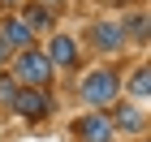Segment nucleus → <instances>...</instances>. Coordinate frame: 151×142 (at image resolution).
Returning <instances> with one entry per match:
<instances>
[{"mask_svg": "<svg viewBox=\"0 0 151 142\" xmlns=\"http://www.w3.org/2000/svg\"><path fill=\"white\" fill-rule=\"evenodd\" d=\"M78 95H82L91 108H108L112 99H121V78H116V69H112V65H99V69H91L86 78H82Z\"/></svg>", "mask_w": 151, "mask_h": 142, "instance_id": "f257e3e1", "label": "nucleus"}, {"mask_svg": "<svg viewBox=\"0 0 151 142\" xmlns=\"http://www.w3.org/2000/svg\"><path fill=\"white\" fill-rule=\"evenodd\" d=\"M9 108L13 112H17V116L22 121H47L52 116V95H47V86H17V91H13V99H9Z\"/></svg>", "mask_w": 151, "mask_h": 142, "instance_id": "f03ea898", "label": "nucleus"}, {"mask_svg": "<svg viewBox=\"0 0 151 142\" xmlns=\"http://www.w3.org/2000/svg\"><path fill=\"white\" fill-rule=\"evenodd\" d=\"M52 60L43 56V52H35V47H22L17 52V65H13V78H17V86H52Z\"/></svg>", "mask_w": 151, "mask_h": 142, "instance_id": "7ed1b4c3", "label": "nucleus"}, {"mask_svg": "<svg viewBox=\"0 0 151 142\" xmlns=\"http://www.w3.org/2000/svg\"><path fill=\"white\" fill-rule=\"evenodd\" d=\"M73 142H112V121H108L104 108L73 121Z\"/></svg>", "mask_w": 151, "mask_h": 142, "instance_id": "20e7f679", "label": "nucleus"}, {"mask_svg": "<svg viewBox=\"0 0 151 142\" xmlns=\"http://www.w3.org/2000/svg\"><path fill=\"white\" fill-rule=\"evenodd\" d=\"M112 112H108V121H112V129L121 133H142L147 129V116H142V108L134 103V99H112Z\"/></svg>", "mask_w": 151, "mask_h": 142, "instance_id": "39448f33", "label": "nucleus"}, {"mask_svg": "<svg viewBox=\"0 0 151 142\" xmlns=\"http://www.w3.org/2000/svg\"><path fill=\"white\" fill-rule=\"evenodd\" d=\"M86 43H91L95 52H121V47L129 43V35L116 22H95L91 30H86Z\"/></svg>", "mask_w": 151, "mask_h": 142, "instance_id": "423d86ee", "label": "nucleus"}, {"mask_svg": "<svg viewBox=\"0 0 151 142\" xmlns=\"http://www.w3.org/2000/svg\"><path fill=\"white\" fill-rule=\"evenodd\" d=\"M47 60H52V65H60V69H82V47L73 43L69 35H52V43H47V52H43Z\"/></svg>", "mask_w": 151, "mask_h": 142, "instance_id": "0eeeda50", "label": "nucleus"}, {"mask_svg": "<svg viewBox=\"0 0 151 142\" xmlns=\"http://www.w3.org/2000/svg\"><path fill=\"white\" fill-rule=\"evenodd\" d=\"M0 35L9 39V47H13V52H22V47H35V30H30L22 17H13V13L0 22Z\"/></svg>", "mask_w": 151, "mask_h": 142, "instance_id": "6e6552de", "label": "nucleus"}, {"mask_svg": "<svg viewBox=\"0 0 151 142\" xmlns=\"http://www.w3.org/2000/svg\"><path fill=\"white\" fill-rule=\"evenodd\" d=\"M17 17H22L30 30H52V26H56V13H52V4H26Z\"/></svg>", "mask_w": 151, "mask_h": 142, "instance_id": "1a4fd4ad", "label": "nucleus"}, {"mask_svg": "<svg viewBox=\"0 0 151 142\" xmlns=\"http://www.w3.org/2000/svg\"><path fill=\"white\" fill-rule=\"evenodd\" d=\"M147 95H151V73H147V65H138V69L129 73V99H134V103H142Z\"/></svg>", "mask_w": 151, "mask_h": 142, "instance_id": "9d476101", "label": "nucleus"}, {"mask_svg": "<svg viewBox=\"0 0 151 142\" xmlns=\"http://www.w3.org/2000/svg\"><path fill=\"white\" fill-rule=\"evenodd\" d=\"M129 39H138V43H147V13H129V22L121 26Z\"/></svg>", "mask_w": 151, "mask_h": 142, "instance_id": "9b49d317", "label": "nucleus"}, {"mask_svg": "<svg viewBox=\"0 0 151 142\" xmlns=\"http://www.w3.org/2000/svg\"><path fill=\"white\" fill-rule=\"evenodd\" d=\"M13 91H17V78H4V73H0V99H4V103L13 99Z\"/></svg>", "mask_w": 151, "mask_h": 142, "instance_id": "f8f14e48", "label": "nucleus"}, {"mask_svg": "<svg viewBox=\"0 0 151 142\" xmlns=\"http://www.w3.org/2000/svg\"><path fill=\"white\" fill-rule=\"evenodd\" d=\"M0 65H13V47H9L4 35H0Z\"/></svg>", "mask_w": 151, "mask_h": 142, "instance_id": "ddd939ff", "label": "nucleus"}, {"mask_svg": "<svg viewBox=\"0 0 151 142\" xmlns=\"http://www.w3.org/2000/svg\"><path fill=\"white\" fill-rule=\"evenodd\" d=\"M104 4H134V0H104Z\"/></svg>", "mask_w": 151, "mask_h": 142, "instance_id": "4468645a", "label": "nucleus"}, {"mask_svg": "<svg viewBox=\"0 0 151 142\" xmlns=\"http://www.w3.org/2000/svg\"><path fill=\"white\" fill-rule=\"evenodd\" d=\"M0 9H13V0H0Z\"/></svg>", "mask_w": 151, "mask_h": 142, "instance_id": "2eb2a0df", "label": "nucleus"}]
</instances>
